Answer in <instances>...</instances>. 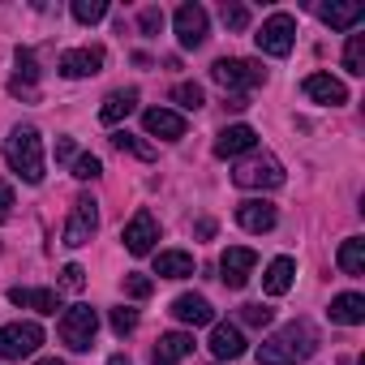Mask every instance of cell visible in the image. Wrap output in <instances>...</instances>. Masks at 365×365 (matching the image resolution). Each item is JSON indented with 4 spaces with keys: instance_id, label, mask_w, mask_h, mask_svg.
<instances>
[{
    "instance_id": "cell-34",
    "label": "cell",
    "mask_w": 365,
    "mask_h": 365,
    "mask_svg": "<svg viewBox=\"0 0 365 365\" xmlns=\"http://www.w3.org/2000/svg\"><path fill=\"white\" fill-rule=\"evenodd\" d=\"M138 26H142V35H159V31H163V9H155V5L142 9V14H138Z\"/></svg>"
},
{
    "instance_id": "cell-9",
    "label": "cell",
    "mask_w": 365,
    "mask_h": 365,
    "mask_svg": "<svg viewBox=\"0 0 365 365\" xmlns=\"http://www.w3.org/2000/svg\"><path fill=\"white\" fill-rule=\"evenodd\" d=\"M120 241H125V250H129L133 258H146V254L155 250V241H159V220H155L150 211H138V215L125 224Z\"/></svg>"
},
{
    "instance_id": "cell-36",
    "label": "cell",
    "mask_w": 365,
    "mask_h": 365,
    "mask_svg": "<svg viewBox=\"0 0 365 365\" xmlns=\"http://www.w3.org/2000/svg\"><path fill=\"white\" fill-rule=\"evenodd\" d=\"M125 292H129L133 301H146V297L155 292V284H150L146 275H125Z\"/></svg>"
},
{
    "instance_id": "cell-15",
    "label": "cell",
    "mask_w": 365,
    "mask_h": 365,
    "mask_svg": "<svg viewBox=\"0 0 365 365\" xmlns=\"http://www.w3.org/2000/svg\"><path fill=\"white\" fill-rule=\"evenodd\" d=\"M275 220H279V211H275L267 198H250V202L237 207V224H241L245 232H271Z\"/></svg>"
},
{
    "instance_id": "cell-22",
    "label": "cell",
    "mask_w": 365,
    "mask_h": 365,
    "mask_svg": "<svg viewBox=\"0 0 365 365\" xmlns=\"http://www.w3.org/2000/svg\"><path fill=\"white\" fill-rule=\"evenodd\" d=\"M331 322L339 327H361L365 322V297L361 292H339L331 301Z\"/></svg>"
},
{
    "instance_id": "cell-27",
    "label": "cell",
    "mask_w": 365,
    "mask_h": 365,
    "mask_svg": "<svg viewBox=\"0 0 365 365\" xmlns=\"http://www.w3.org/2000/svg\"><path fill=\"white\" fill-rule=\"evenodd\" d=\"M172 103L185 108V112H198V108L207 103V95H202L198 82H180V86H172Z\"/></svg>"
},
{
    "instance_id": "cell-33",
    "label": "cell",
    "mask_w": 365,
    "mask_h": 365,
    "mask_svg": "<svg viewBox=\"0 0 365 365\" xmlns=\"http://www.w3.org/2000/svg\"><path fill=\"white\" fill-rule=\"evenodd\" d=\"M224 26L228 31H245L250 26V9L245 5H224Z\"/></svg>"
},
{
    "instance_id": "cell-16",
    "label": "cell",
    "mask_w": 365,
    "mask_h": 365,
    "mask_svg": "<svg viewBox=\"0 0 365 365\" xmlns=\"http://www.w3.org/2000/svg\"><path fill=\"white\" fill-rule=\"evenodd\" d=\"M245 335H241V327H232V322H215L211 327V352H215V361H237V356H245Z\"/></svg>"
},
{
    "instance_id": "cell-30",
    "label": "cell",
    "mask_w": 365,
    "mask_h": 365,
    "mask_svg": "<svg viewBox=\"0 0 365 365\" xmlns=\"http://www.w3.org/2000/svg\"><path fill=\"white\" fill-rule=\"evenodd\" d=\"M103 14H108V0H73V18L82 26H95Z\"/></svg>"
},
{
    "instance_id": "cell-21",
    "label": "cell",
    "mask_w": 365,
    "mask_h": 365,
    "mask_svg": "<svg viewBox=\"0 0 365 365\" xmlns=\"http://www.w3.org/2000/svg\"><path fill=\"white\" fill-rule=\"evenodd\" d=\"M155 275L159 279H185V275H194V254H185V250L155 254Z\"/></svg>"
},
{
    "instance_id": "cell-39",
    "label": "cell",
    "mask_w": 365,
    "mask_h": 365,
    "mask_svg": "<svg viewBox=\"0 0 365 365\" xmlns=\"http://www.w3.org/2000/svg\"><path fill=\"white\" fill-rule=\"evenodd\" d=\"M56 159H78V150H73V142H69V138H61V142H56Z\"/></svg>"
},
{
    "instance_id": "cell-4",
    "label": "cell",
    "mask_w": 365,
    "mask_h": 365,
    "mask_svg": "<svg viewBox=\"0 0 365 365\" xmlns=\"http://www.w3.org/2000/svg\"><path fill=\"white\" fill-rule=\"evenodd\" d=\"M211 78H215L224 91L241 95V91H250V86H262V82H267V69L254 65V61H241V56H224V61L211 65Z\"/></svg>"
},
{
    "instance_id": "cell-14",
    "label": "cell",
    "mask_w": 365,
    "mask_h": 365,
    "mask_svg": "<svg viewBox=\"0 0 365 365\" xmlns=\"http://www.w3.org/2000/svg\"><path fill=\"white\" fill-rule=\"evenodd\" d=\"M103 69V48H69L61 56V73L65 78H95Z\"/></svg>"
},
{
    "instance_id": "cell-8",
    "label": "cell",
    "mask_w": 365,
    "mask_h": 365,
    "mask_svg": "<svg viewBox=\"0 0 365 365\" xmlns=\"http://www.w3.org/2000/svg\"><path fill=\"white\" fill-rule=\"evenodd\" d=\"M254 39H258V52H267V56H288L292 43H297V18H292V14H271Z\"/></svg>"
},
{
    "instance_id": "cell-2",
    "label": "cell",
    "mask_w": 365,
    "mask_h": 365,
    "mask_svg": "<svg viewBox=\"0 0 365 365\" xmlns=\"http://www.w3.org/2000/svg\"><path fill=\"white\" fill-rule=\"evenodd\" d=\"M5 163L26 180V185H39L43 180V138L35 125H18L5 138Z\"/></svg>"
},
{
    "instance_id": "cell-31",
    "label": "cell",
    "mask_w": 365,
    "mask_h": 365,
    "mask_svg": "<svg viewBox=\"0 0 365 365\" xmlns=\"http://www.w3.org/2000/svg\"><path fill=\"white\" fill-rule=\"evenodd\" d=\"M133 327H138V309H133V305H116V309H112V331H116V335H129Z\"/></svg>"
},
{
    "instance_id": "cell-13",
    "label": "cell",
    "mask_w": 365,
    "mask_h": 365,
    "mask_svg": "<svg viewBox=\"0 0 365 365\" xmlns=\"http://www.w3.org/2000/svg\"><path fill=\"white\" fill-rule=\"evenodd\" d=\"M142 125H146L150 138H163V142L185 138V116L172 112V108H150V112H142Z\"/></svg>"
},
{
    "instance_id": "cell-19",
    "label": "cell",
    "mask_w": 365,
    "mask_h": 365,
    "mask_svg": "<svg viewBox=\"0 0 365 365\" xmlns=\"http://www.w3.org/2000/svg\"><path fill=\"white\" fill-rule=\"evenodd\" d=\"M254 142H258V133H254L250 125H228V129L215 138V155H220V159H241L245 150H254Z\"/></svg>"
},
{
    "instance_id": "cell-1",
    "label": "cell",
    "mask_w": 365,
    "mask_h": 365,
    "mask_svg": "<svg viewBox=\"0 0 365 365\" xmlns=\"http://www.w3.org/2000/svg\"><path fill=\"white\" fill-rule=\"evenodd\" d=\"M314 352H318V327L297 318V322H284L275 335L262 339L258 365H297V361H309Z\"/></svg>"
},
{
    "instance_id": "cell-17",
    "label": "cell",
    "mask_w": 365,
    "mask_h": 365,
    "mask_svg": "<svg viewBox=\"0 0 365 365\" xmlns=\"http://www.w3.org/2000/svg\"><path fill=\"white\" fill-rule=\"evenodd\" d=\"M190 352H194V335H185V331H168V335H159L150 361H155V365H180Z\"/></svg>"
},
{
    "instance_id": "cell-35",
    "label": "cell",
    "mask_w": 365,
    "mask_h": 365,
    "mask_svg": "<svg viewBox=\"0 0 365 365\" xmlns=\"http://www.w3.org/2000/svg\"><path fill=\"white\" fill-rule=\"evenodd\" d=\"M82 284H86V271H82L78 262H69V267L61 271V288H65V292H82Z\"/></svg>"
},
{
    "instance_id": "cell-32",
    "label": "cell",
    "mask_w": 365,
    "mask_h": 365,
    "mask_svg": "<svg viewBox=\"0 0 365 365\" xmlns=\"http://www.w3.org/2000/svg\"><path fill=\"white\" fill-rule=\"evenodd\" d=\"M99 172H103V163H99L95 155H78V159H73V176H78V180H95Z\"/></svg>"
},
{
    "instance_id": "cell-10",
    "label": "cell",
    "mask_w": 365,
    "mask_h": 365,
    "mask_svg": "<svg viewBox=\"0 0 365 365\" xmlns=\"http://www.w3.org/2000/svg\"><path fill=\"white\" fill-rule=\"evenodd\" d=\"M254 267H258V254L250 245H228L224 258H220V279L228 288H245L250 275H254Z\"/></svg>"
},
{
    "instance_id": "cell-26",
    "label": "cell",
    "mask_w": 365,
    "mask_h": 365,
    "mask_svg": "<svg viewBox=\"0 0 365 365\" xmlns=\"http://www.w3.org/2000/svg\"><path fill=\"white\" fill-rule=\"evenodd\" d=\"M339 271L344 275H365V237H348L339 245Z\"/></svg>"
},
{
    "instance_id": "cell-5",
    "label": "cell",
    "mask_w": 365,
    "mask_h": 365,
    "mask_svg": "<svg viewBox=\"0 0 365 365\" xmlns=\"http://www.w3.org/2000/svg\"><path fill=\"white\" fill-rule=\"evenodd\" d=\"M95 232H99V202H95L91 194H82V198L73 202L69 220H65L61 245H69V250H82V245H91V237H95Z\"/></svg>"
},
{
    "instance_id": "cell-11",
    "label": "cell",
    "mask_w": 365,
    "mask_h": 365,
    "mask_svg": "<svg viewBox=\"0 0 365 365\" xmlns=\"http://www.w3.org/2000/svg\"><path fill=\"white\" fill-rule=\"evenodd\" d=\"M207 22H211V18H207L202 5H180L176 18H172L180 48H202V43H207Z\"/></svg>"
},
{
    "instance_id": "cell-6",
    "label": "cell",
    "mask_w": 365,
    "mask_h": 365,
    "mask_svg": "<svg viewBox=\"0 0 365 365\" xmlns=\"http://www.w3.org/2000/svg\"><path fill=\"white\" fill-rule=\"evenodd\" d=\"M95 331H99V314L91 305H69L61 314V344L73 348V352H86L95 344Z\"/></svg>"
},
{
    "instance_id": "cell-24",
    "label": "cell",
    "mask_w": 365,
    "mask_h": 365,
    "mask_svg": "<svg viewBox=\"0 0 365 365\" xmlns=\"http://www.w3.org/2000/svg\"><path fill=\"white\" fill-rule=\"evenodd\" d=\"M133 108H138V91H133V86H129V91H112V95L103 99V108H99V120H103V125H120Z\"/></svg>"
},
{
    "instance_id": "cell-41",
    "label": "cell",
    "mask_w": 365,
    "mask_h": 365,
    "mask_svg": "<svg viewBox=\"0 0 365 365\" xmlns=\"http://www.w3.org/2000/svg\"><path fill=\"white\" fill-rule=\"evenodd\" d=\"M35 365H65V361H56V356H43V361H35Z\"/></svg>"
},
{
    "instance_id": "cell-20",
    "label": "cell",
    "mask_w": 365,
    "mask_h": 365,
    "mask_svg": "<svg viewBox=\"0 0 365 365\" xmlns=\"http://www.w3.org/2000/svg\"><path fill=\"white\" fill-rule=\"evenodd\" d=\"M9 301L35 314H56L61 309V292L56 288H9Z\"/></svg>"
},
{
    "instance_id": "cell-23",
    "label": "cell",
    "mask_w": 365,
    "mask_h": 365,
    "mask_svg": "<svg viewBox=\"0 0 365 365\" xmlns=\"http://www.w3.org/2000/svg\"><path fill=\"white\" fill-rule=\"evenodd\" d=\"M318 18H322L331 31H352V26L365 18V5H356V0H348V5H322Z\"/></svg>"
},
{
    "instance_id": "cell-28",
    "label": "cell",
    "mask_w": 365,
    "mask_h": 365,
    "mask_svg": "<svg viewBox=\"0 0 365 365\" xmlns=\"http://www.w3.org/2000/svg\"><path fill=\"white\" fill-rule=\"evenodd\" d=\"M112 146H116L120 155L129 150V155H138V159H155V146H150V142H142V138H138V133H129V129L112 133Z\"/></svg>"
},
{
    "instance_id": "cell-3",
    "label": "cell",
    "mask_w": 365,
    "mask_h": 365,
    "mask_svg": "<svg viewBox=\"0 0 365 365\" xmlns=\"http://www.w3.org/2000/svg\"><path fill=\"white\" fill-rule=\"evenodd\" d=\"M232 185H241V190H279L284 185V163L275 155H245L232 168Z\"/></svg>"
},
{
    "instance_id": "cell-25",
    "label": "cell",
    "mask_w": 365,
    "mask_h": 365,
    "mask_svg": "<svg viewBox=\"0 0 365 365\" xmlns=\"http://www.w3.org/2000/svg\"><path fill=\"white\" fill-rule=\"evenodd\" d=\"M292 279H297V262L292 258H275L267 267V275H262V288H267V297H284L292 288Z\"/></svg>"
},
{
    "instance_id": "cell-37",
    "label": "cell",
    "mask_w": 365,
    "mask_h": 365,
    "mask_svg": "<svg viewBox=\"0 0 365 365\" xmlns=\"http://www.w3.org/2000/svg\"><path fill=\"white\" fill-rule=\"evenodd\" d=\"M241 322H250V327H267V322H271V309H267V305H241Z\"/></svg>"
},
{
    "instance_id": "cell-29",
    "label": "cell",
    "mask_w": 365,
    "mask_h": 365,
    "mask_svg": "<svg viewBox=\"0 0 365 365\" xmlns=\"http://www.w3.org/2000/svg\"><path fill=\"white\" fill-rule=\"evenodd\" d=\"M344 69L352 78L365 73V35H348V48H344Z\"/></svg>"
},
{
    "instance_id": "cell-40",
    "label": "cell",
    "mask_w": 365,
    "mask_h": 365,
    "mask_svg": "<svg viewBox=\"0 0 365 365\" xmlns=\"http://www.w3.org/2000/svg\"><path fill=\"white\" fill-rule=\"evenodd\" d=\"M108 365H129V356H120V352H116V356H112Z\"/></svg>"
},
{
    "instance_id": "cell-18",
    "label": "cell",
    "mask_w": 365,
    "mask_h": 365,
    "mask_svg": "<svg viewBox=\"0 0 365 365\" xmlns=\"http://www.w3.org/2000/svg\"><path fill=\"white\" fill-rule=\"evenodd\" d=\"M305 95H309L314 103H327V108L348 103V86H344L339 78H331V73H309V78H305Z\"/></svg>"
},
{
    "instance_id": "cell-38",
    "label": "cell",
    "mask_w": 365,
    "mask_h": 365,
    "mask_svg": "<svg viewBox=\"0 0 365 365\" xmlns=\"http://www.w3.org/2000/svg\"><path fill=\"white\" fill-rule=\"evenodd\" d=\"M9 215H14V185L0 176V220H9Z\"/></svg>"
},
{
    "instance_id": "cell-12",
    "label": "cell",
    "mask_w": 365,
    "mask_h": 365,
    "mask_svg": "<svg viewBox=\"0 0 365 365\" xmlns=\"http://www.w3.org/2000/svg\"><path fill=\"white\" fill-rule=\"evenodd\" d=\"M172 318L185 322V327H211V322H215V309H211V301L198 297V292H180V297L172 301Z\"/></svg>"
},
{
    "instance_id": "cell-7",
    "label": "cell",
    "mask_w": 365,
    "mask_h": 365,
    "mask_svg": "<svg viewBox=\"0 0 365 365\" xmlns=\"http://www.w3.org/2000/svg\"><path fill=\"white\" fill-rule=\"evenodd\" d=\"M39 344H43V327L39 322H9V327H0V356H5V361L35 356Z\"/></svg>"
}]
</instances>
